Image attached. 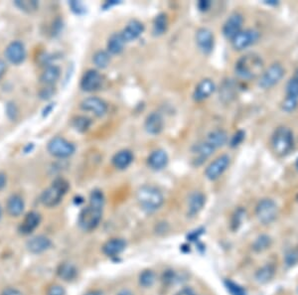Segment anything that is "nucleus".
<instances>
[{"label":"nucleus","instance_id":"45","mask_svg":"<svg viewBox=\"0 0 298 295\" xmlns=\"http://www.w3.org/2000/svg\"><path fill=\"white\" fill-rule=\"evenodd\" d=\"M298 262V252L291 251L286 256V263L288 266H294Z\"/></svg>","mask_w":298,"mask_h":295},{"label":"nucleus","instance_id":"7","mask_svg":"<svg viewBox=\"0 0 298 295\" xmlns=\"http://www.w3.org/2000/svg\"><path fill=\"white\" fill-rule=\"evenodd\" d=\"M279 215V208L272 199H263L256 208V216L263 225L272 224Z\"/></svg>","mask_w":298,"mask_h":295},{"label":"nucleus","instance_id":"17","mask_svg":"<svg viewBox=\"0 0 298 295\" xmlns=\"http://www.w3.org/2000/svg\"><path fill=\"white\" fill-rule=\"evenodd\" d=\"M41 223V216L37 212L28 213L19 226V232L22 235H30L33 233Z\"/></svg>","mask_w":298,"mask_h":295},{"label":"nucleus","instance_id":"26","mask_svg":"<svg viewBox=\"0 0 298 295\" xmlns=\"http://www.w3.org/2000/svg\"><path fill=\"white\" fill-rule=\"evenodd\" d=\"M215 150L216 149L205 140L196 144L195 147L193 148V153L195 154L194 160L196 161L197 165L202 164L207 158H209L215 152Z\"/></svg>","mask_w":298,"mask_h":295},{"label":"nucleus","instance_id":"54","mask_svg":"<svg viewBox=\"0 0 298 295\" xmlns=\"http://www.w3.org/2000/svg\"><path fill=\"white\" fill-rule=\"evenodd\" d=\"M176 295H196V294L194 293V291L192 289L186 288V289L181 290L178 294H176Z\"/></svg>","mask_w":298,"mask_h":295},{"label":"nucleus","instance_id":"11","mask_svg":"<svg viewBox=\"0 0 298 295\" xmlns=\"http://www.w3.org/2000/svg\"><path fill=\"white\" fill-rule=\"evenodd\" d=\"M5 58L13 65H20L26 59V49L21 41H12L5 49Z\"/></svg>","mask_w":298,"mask_h":295},{"label":"nucleus","instance_id":"49","mask_svg":"<svg viewBox=\"0 0 298 295\" xmlns=\"http://www.w3.org/2000/svg\"><path fill=\"white\" fill-rule=\"evenodd\" d=\"M0 295H24L19 290L14 288H7L5 289Z\"/></svg>","mask_w":298,"mask_h":295},{"label":"nucleus","instance_id":"24","mask_svg":"<svg viewBox=\"0 0 298 295\" xmlns=\"http://www.w3.org/2000/svg\"><path fill=\"white\" fill-rule=\"evenodd\" d=\"M61 77V69L56 65H49L43 71L40 81L45 87H53Z\"/></svg>","mask_w":298,"mask_h":295},{"label":"nucleus","instance_id":"56","mask_svg":"<svg viewBox=\"0 0 298 295\" xmlns=\"http://www.w3.org/2000/svg\"><path fill=\"white\" fill-rule=\"evenodd\" d=\"M116 295H134L130 291H128V290H123V291H121V292H119L118 294Z\"/></svg>","mask_w":298,"mask_h":295},{"label":"nucleus","instance_id":"44","mask_svg":"<svg viewBox=\"0 0 298 295\" xmlns=\"http://www.w3.org/2000/svg\"><path fill=\"white\" fill-rule=\"evenodd\" d=\"M6 112H7V115L10 119H12V120L16 119L17 114H18V109H17L15 103L9 102L6 106Z\"/></svg>","mask_w":298,"mask_h":295},{"label":"nucleus","instance_id":"31","mask_svg":"<svg viewBox=\"0 0 298 295\" xmlns=\"http://www.w3.org/2000/svg\"><path fill=\"white\" fill-rule=\"evenodd\" d=\"M168 17L165 13H160L158 14L154 21H153V28H152V32L155 36H160L163 35L167 29H168Z\"/></svg>","mask_w":298,"mask_h":295},{"label":"nucleus","instance_id":"30","mask_svg":"<svg viewBox=\"0 0 298 295\" xmlns=\"http://www.w3.org/2000/svg\"><path fill=\"white\" fill-rule=\"evenodd\" d=\"M57 275L64 282H72L78 276L77 268L70 263H63L57 269Z\"/></svg>","mask_w":298,"mask_h":295},{"label":"nucleus","instance_id":"9","mask_svg":"<svg viewBox=\"0 0 298 295\" xmlns=\"http://www.w3.org/2000/svg\"><path fill=\"white\" fill-rule=\"evenodd\" d=\"M230 163H231V157L228 154H223L219 156L213 162H211L210 165L206 168V171H205L206 177L211 181L218 179L229 168Z\"/></svg>","mask_w":298,"mask_h":295},{"label":"nucleus","instance_id":"13","mask_svg":"<svg viewBox=\"0 0 298 295\" xmlns=\"http://www.w3.org/2000/svg\"><path fill=\"white\" fill-rule=\"evenodd\" d=\"M102 85V77L97 70H88L82 77L81 89L84 92L92 93L98 91Z\"/></svg>","mask_w":298,"mask_h":295},{"label":"nucleus","instance_id":"50","mask_svg":"<svg viewBox=\"0 0 298 295\" xmlns=\"http://www.w3.org/2000/svg\"><path fill=\"white\" fill-rule=\"evenodd\" d=\"M120 1H117V0H110V1H106L103 5H102V8L103 10H107L109 8H111L112 6H115L117 4H119Z\"/></svg>","mask_w":298,"mask_h":295},{"label":"nucleus","instance_id":"41","mask_svg":"<svg viewBox=\"0 0 298 295\" xmlns=\"http://www.w3.org/2000/svg\"><path fill=\"white\" fill-rule=\"evenodd\" d=\"M69 6H70L71 10L77 15H83L87 12V8H86L85 4L81 1L72 0V1L69 2Z\"/></svg>","mask_w":298,"mask_h":295},{"label":"nucleus","instance_id":"25","mask_svg":"<svg viewBox=\"0 0 298 295\" xmlns=\"http://www.w3.org/2000/svg\"><path fill=\"white\" fill-rule=\"evenodd\" d=\"M133 161V154L128 149H123L116 152L112 157V164L118 170L126 169Z\"/></svg>","mask_w":298,"mask_h":295},{"label":"nucleus","instance_id":"8","mask_svg":"<svg viewBox=\"0 0 298 295\" xmlns=\"http://www.w3.org/2000/svg\"><path fill=\"white\" fill-rule=\"evenodd\" d=\"M284 76H285L284 67L279 63H275L271 65L269 69L262 74V76L260 77L259 86L264 90L271 89L274 86H276L278 83H280V81L283 79Z\"/></svg>","mask_w":298,"mask_h":295},{"label":"nucleus","instance_id":"37","mask_svg":"<svg viewBox=\"0 0 298 295\" xmlns=\"http://www.w3.org/2000/svg\"><path fill=\"white\" fill-rule=\"evenodd\" d=\"M272 244V240L269 236H266V235H263V236H260L256 242L254 243V250L256 252H263L265 250H267Z\"/></svg>","mask_w":298,"mask_h":295},{"label":"nucleus","instance_id":"14","mask_svg":"<svg viewBox=\"0 0 298 295\" xmlns=\"http://www.w3.org/2000/svg\"><path fill=\"white\" fill-rule=\"evenodd\" d=\"M196 43L203 54H210L215 46L214 34L208 28H200L196 33Z\"/></svg>","mask_w":298,"mask_h":295},{"label":"nucleus","instance_id":"16","mask_svg":"<svg viewBox=\"0 0 298 295\" xmlns=\"http://www.w3.org/2000/svg\"><path fill=\"white\" fill-rule=\"evenodd\" d=\"M145 130L151 135H158L164 128V119L159 112L149 113L144 122Z\"/></svg>","mask_w":298,"mask_h":295},{"label":"nucleus","instance_id":"61","mask_svg":"<svg viewBox=\"0 0 298 295\" xmlns=\"http://www.w3.org/2000/svg\"><path fill=\"white\" fill-rule=\"evenodd\" d=\"M296 166H297V168H298V159L297 160V163H296Z\"/></svg>","mask_w":298,"mask_h":295},{"label":"nucleus","instance_id":"60","mask_svg":"<svg viewBox=\"0 0 298 295\" xmlns=\"http://www.w3.org/2000/svg\"><path fill=\"white\" fill-rule=\"evenodd\" d=\"M1 217H2V208L0 206V219H1Z\"/></svg>","mask_w":298,"mask_h":295},{"label":"nucleus","instance_id":"36","mask_svg":"<svg viewBox=\"0 0 298 295\" xmlns=\"http://www.w3.org/2000/svg\"><path fill=\"white\" fill-rule=\"evenodd\" d=\"M156 280L155 274L151 270H146L142 272L139 276V285L145 289L150 288L154 285Z\"/></svg>","mask_w":298,"mask_h":295},{"label":"nucleus","instance_id":"43","mask_svg":"<svg viewBox=\"0 0 298 295\" xmlns=\"http://www.w3.org/2000/svg\"><path fill=\"white\" fill-rule=\"evenodd\" d=\"M245 136H246L245 131H243V130H239V131H237V132L232 136V138H231V140H230V145H231V147H237V146H239V145L244 141Z\"/></svg>","mask_w":298,"mask_h":295},{"label":"nucleus","instance_id":"57","mask_svg":"<svg viewBox=\"0 0 298 295\" xmlns=\"http://www.w3.org/2000/svg\"><path fill=\"white\" fill-rule=\"evenodd\" d=\"M85 295H101V293L99 292V291H91V292H89L88 294H86Z\"/></svg>","mask_w":298,"mask_h":295},{"label":"nucleus","instance_id":"5","mask_svg":"<svg viewBox=\"0 0 298 295\" xmlns=\"http://www.w3.org/2000/svg\"><path fill=\"white\" fill-rule=\"evenodd\" d=\"M101 219L102 209L89 204V206L80 213L78 224L83 231L91 232L99 227Z\"/></svg>","mask_w":298,"mask_h":295},{"label":"nucleus","instance_id":"35","mask_svg":"<svg viewBox=\"0 0 298 295\" xmlns=\"http://www.w3.org/2000/svg\"><path fill=\"white\" fill-rule=\"evenodd\" d=\"M93 62L99 69L106 68L110 63V54L107 51H98L93 56Z\"/></svg>","mask_w":298,"mask_h":295},{"label":"nucleus","instance_id":"10","mask_svg":"<svg viewBox=\"0 0 298 295\" xmlns=\"http://www.w3.org/2000/svg\"><path fill=\"white\" fill-rule=\"evenodd\" d=\"M259 38H260V33H259V31L255 30V29L242 30L232 40V45L236 50L241 51V50L247 49L250 46L257 43Z\"/></svg>","mask_w":298,"mask_h":295},{"label":"nucleus","instance_id":"32","mask_svg":"<svg viewBox=\"0 0 298 295\" xmlns=\"http://www.w3.org/2000/svg\"><path fill=\"white\" fill-rule=\"evenodd\" d=\"M275 268L272 265H267L261 268L256 274V280L260 284H267L269 283L275 276Z\"/></svg>","mask_w":298,"mask_h":295},{"label":"nucleus","instance_id":"19","mask_svg":"<svg viewBox=\"0 0 298 295\" xmlns=\"http://www.w3.org/2000/svg\"><path fill=\"white\" fill-rule=\"evenodd\" d=\"M169 158L166 153V151L162 149L154 150L150 153V155L147 158V165L155 171H159L164 169L168 164Z\"/></svg>","mask_w":298,"mask_h":295},{"label":"nucleus","instance_id":"42","mask_svg":"<svg viewBox=\"0 0 298 295\" xmlns=\"http://www.w3.org/2000/svg\"><path fill=\"white\" fill-rule=\"evenodd\" d=\"M287 96L298 99V81L295 78L290 80L287 86Z\"/></svg>","mask_w":298,"mask_h":295},{"label":"nucleus","instance_id":"28","mask_svg":"<svg viewBox=\"0 0 298 295\" xmlns=\"http://www.w3.org/2000/svg\"><path fill=\"white\" fill-rule=\"evenodd\" d=\"M125 43L121 33H113L107 40V52L110 55H118L123 51Z\"/></svg>","mask_w":298,"mask_h":295},{"label":"nucleus","instance_id":"23","mask_svg":"<svg viewBox=\"0 0 298 295\" xmlns=\"http://www.w3.org/2000/svg\"><path fill=\"white\" fill-rule=\"evenodd\" d=\"M206 203V197L202 192H193L190 194L187 202V214L190 217H194L204 208Z\"/></svg>","mask_w":298,"mask_h":295},{"label":"nucleus","instance_id":"20","mask_svg":"<svg viewBox=\"0 0 298 295\" xmlns=\"http://www.w3.org/2000/svg\"><path fill=\"white\" fill-rule=\"evenodd\" d=\"M52 242L46 236H36L27 242V249L34 255H39L50 249Z\"/></svg>","mask_w":298,"mask_h":295},{"label":"nucleus","instance_id":"58","mask_svg":"<svg viewBox=\"0 0 298 295\" xmlns=\"http://www.w3.org/2000/svg\"><path fill=\"white\" fill-rule=\"evenodd\" d=\"M267 4H269V5H271V4H273V5H277L278 4V1H275V0H271V1H269V2H266Z\"/></svg>","mask_w":298,"mask_h":295},{"label":"nucleus","instance_id":"2","mask_svg":"<svg viewBox=\"0 0 298 295\" xmlns=\"http://www.w3.org/2000/svg\"><path fill=\"white\" fill-rule=\"evenodd\" d=\"M136 200L140 208L148 214L159 210L164 203V197L160 190L152 185L141 186L136 192Z\"/></svg>","mask_w":298,"mask_h":295},{"label":"nucleus","instance_id":"51","mask_svg":"<svg viewBox=\"0 0 298 295\" xmlns=\"http://www.w3.org/2000/svg\"><path fill=\"white\" fill-rule=\"evenodd\" d=\"M203 231H204L203 229H198V230L192 232V233L188 236V239H190V240H196V239H198L199 237L202 235Z\"/></svg>","mask_w":298,"mask_h":295},{"label":"nucleus","instance_id":"21","mask_svg":"<svg viewBox=\"0 0 298 295\" xmlns=\"http://www.w3.org/2000/svg\"><path fill=\"white\" fill-rule=\"evenodd\" d=\"M216 90L214 82L210 79L202 80L195 88L193 93V98L196 101H203L209 98Z\"/></svg>","mask_w":298,"mask_h":295},{"label":"nucleus","instance_id":"59","mask_svg":"<svg viewBox=\"0 0 298 295\" xmlns=\"http://www.w3.org/2000/svg\"><path fill=\"white\" fill-rule=\"evenodd\" d=\"M294 78L298 81V70L297 71V73H296V75H295V77H294Z\"/></svg>","mask_w":298,"mask_h":295},{"label":"nucleus","instance_id":"6","mask_svg":"<svg viewBox=\"0 0 298 295\" xmlns=\"http://www.w3.org/2000/svg\"><path fill=\"white\" fill-rule=\"evenodd\" d=\"M48 152L57 158H68L72 156L75 151V145L62 136L53 137L47 144Z\"/></svg>","mask_w":298,"mask_h":295},{"label":"nucleus","instance_id":"12","mask_svg":"<svg viewBox=\"0 0 298 295\" xmlns=\"http://www.w3.org/2000/svg\"><path fill=\"white\" fill-rule=\"evenodd\" d=\"M244 18L240 13H233L227 19L223 26V34L227 39L233 40L241 31L243 27Z\"/></svg>","mask_w":298,"mask_h":295},{"label":"nucleus","instance_id":"52","mask_svg":"<svg viewBox=\"0 0 298 295\" xmlns=\"http://www.w3.org/2000/svg\"><path fill=\"white\" fill-rule=\"evenodd\" d=\"M7 183V177L6 174L3 172H0V190H2Z\"/></svg>","mask_w":298,"mask_h":295},{"label":"nucleus","instance_id":"4","mask_svg":"<svg viewBox=\"0 0 298 295\" xmlns=\"http://www.w3.org/2000/svg\"><path fill=\"white\" fill-rule=\"evenodd\" d=\"M272 146L274 151L280 155L285 156L294 148V133L286 126H281L276 129L272 137Z\"/></svg>","mask_w":298,"mask_h":295},{"label":"nucleus","instance_id":"1","mask_svg":"<svg viewBox=\"0 0 298 295\" xmlns=\"http://www.w3.org/2000/svg\"><path fill=\"white\" fill-rule=\"evenodd\" d=\"M235 72L243 80L256 79L264 73V61L256 53L246 54L237 61Z\"/></svg>","mask_w":298,"mask_h":295},{"label":"nucleus","instance_id":"18","mask_svg":"<svg viewBox=\"0 0 298 295\" xmlns=\"http://www.w3.org/2000/svg\"><path fill=\"white\" fill-rule=\"evenodd\" d=\"M144 32V25L138 20H131L127 23L124 29L120 32L124 41L131 42L136 40Z\"/></svg>","mask_w":298,"mask_h":295},{"label":"nucleus","instance_id":"33","mask_svg":"<svg viewBox=\"0 0 298 295\" xmlns=\"http://www.w3.org/2000/svg\"><path fill=\"white\" fill-rule=\"evenodd\" d=\"M91 118L84 115H77L72 119V126L79 132L84 133L88 131L92 125Z\"/></svg>","mask_w":298,"mask_h":295},{"label":"nucleus","instance_id":"55","mask_svg":"<svg viewBox=\"0 0 298 295\" xmlns=\"http://www.w3.org/2000/svg\"><path fill=\"white\" fill-rule=\"evenodd\" d=\"M53 107H54V103H50V104L46 105V107L43 110V116H47L52 111Z\"/></svg>","mask_w":298,"mask_h":295},{"label":"nucleus","instance_id":"22","mask_svg":"<svg viewBox=\"0 0 298 295\" xmlns=\"http://www.w3.org/2000/svg\"><path fill=\"white\" fill-rule=\"evenodd\" d=\"M126 248V242L123 239H111L102 246V253L106 257H116Z\"/></svg>","mask_w":298,"mask_h":295},{"label":"nucleus","instance_id":"27","mask_svg":"<svg viewBox=\"0 0 298 295\" xmlns=\"http://www.w3.org/2000/svg\"><path fill=\"white\" fill-rule=\"evenodd\" d=\"M24 208H25L24 200L20 195L15 194L8 198L7 204H6V210L11 217H19L23 213Z\"/></svg>","mask_w":298,"mask_h":295},{"label":"nucleus","instance_id":"47","mask_svg":"<svg viewBox=\"0 0 298 295\" xmlns=\"http://www.w3.org/2000/svg\"><path fill=\"white\" fill-rule=\"evenodd\" d=\"M46 295H66V292L61 286L53 285L49 288Z\"/></svg>","mask_w":298,"mask_h":295},{"label":"nucleus","instance_id":"34","mask_svg":"<svg viewBox=\"0 0 298 295\" xmlns=\"http://www.w3.org/2000/svg\"><path fill=\"white\" fill-rule=\"evenodd\" d=\"M14 5L26 13H33L39 8V2L36 0H15Z\"/></svg>","mask_w":298,"mask_h":295},{"label":"nucleus","instance_id":"3","mask_svg":"<svg viewBox=\"0 0 298 295\" xmlns=\"http://www.w3.org/2000/svg\"><path fill=\"white\" fill-rule=\"evenodd\" d=\"M70 189V184L64 178H57L53 181L40 197L42 204L48 208L56 207L61 203Z\"/></svg>","mask_w":298,"mask_h":295},{"label":"nucleus","instance_id":"15","mask_svg":"<svg viewBox=\"0 0 298 295\" xmlns=\"http://www.w3.org/2000/svg\"><path fill=\"white\" fill-rule=\"evenodd\" d=\"M81 108L86 111H91L98 117H102L107 112L106 102L97 97H89L83 99L81 102Z\"/></svg>","mask_w":298,"mask_h":295},{"label":"nucleus","instance_id":"48","mask_svg":"<svg viewBox=\"0 0 298 295\" xmlns=\"http://www.w3.org/2000/svg\"><path fill=\"white\" fill-rule=\"evenodd\" d=\"M212 3L211 1L209 0H200L198 3H197V7H198L199 10L202 11V12H206L210 9Z\"/></svg>","mask_w":298,"mask_h":295},{"label":"nucleus","instance_id":"29","mask_svg":"<svg viewBox=\"0 0 298 295\" xmlns=\"http://www.w3.org/2000/svg\"><path fill=\"white\" fill-rule=\"evenodd\" d=\"M205 141H207L210 145H212L215 149H217V148L224 146L227 143L228 134L223 129H216V130L211 131L207 135Z\"/></svg>","mask_w":298,"mask_h":295},{"label":"nucleus","instance_id":"38","mask_svg":"<svg viewBox=\"0 0 298 295\" xmlns=\"http://www.w3.org/2000/svg\"><path fill=\"white\" fill-rule=\"evenodd\" d=\"M225 287L231 295H247L246 291L241 286L232 281H225Z\"/></svg>","mask_w":298,"mask_h":295},{"label":"nucleus","instance_id":"40","mask_svg":"<svg viewBox=\"0 0 298 295\" xmlns=\"http://www.w3.org/2000/svg\"><path fill=\"white\" fill-rule=\"evenodd\" d=\"M298 105V98H292V97L287 96V98H285V100L283 101L282 107H283V109H284L285 111H287V112H292V111H294V110L297 109Z\"/></svg>","mask_w":298,"mask_h":295},{"label":"nucleus","instance_id":"46","mask_svg":"<svg viewBox=\"0 0 298 295\" xmlns=\"http://www.w3.org/2000/svg\"><path fill=\"white\" fill-rule=\"evenodd\" d=\"M55 94V88L53 87H45L43 88L40 93H39V96L42 99H49V98H52L53 95Z\"/></svg>","mask_w":298,"mask_h":295},{"label":"nucleus","instance_id":"53","mask_svg":"<svg viewBox=\"0 0 298 295\" xmlns=\"http://www.w3.org/2000/svg\"><path fill=\"white\" fill-rule=\"evenodd\" d=\"M6 70H7V65L6 63L0 59V80L3 78L4 74L6 73Z\"/></svg>","mask_w":298,"mask_h":295},{"label":"nucleus","instance_id":"39","mask_svg":"<svg viewBox=\"0 0 298 295\" xmlns=\"http://www.w3.org/2000/svg\"><path fill=\"white\" fill-rule=\"evenodd\" d=\"M90 205L103 209L104 196L100 190H94L90 195Z\"/></svg>","mask_w":298,"mask_h":295}]
</instances>
